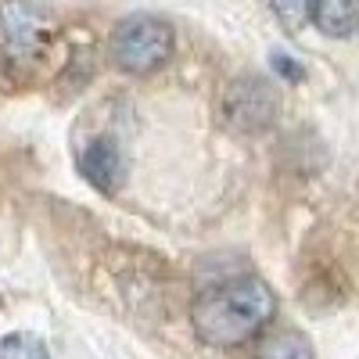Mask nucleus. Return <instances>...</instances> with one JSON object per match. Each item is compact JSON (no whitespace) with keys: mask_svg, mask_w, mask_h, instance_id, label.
Segmentation results:
<instances>
[{"mask_svg":"<svg viewBox=\"0 0 359 359\" xmlns=\"http://www.w3.org/2000/svg\"><path fill=\"white\" fill-rule=\"evenodd\" d=\"M273 4V15L280 18V25L287 29L291 36H298L313 18V4L316 0H269Z\"/></svg>","mask_w":359,"mask_h":359,"instance_id":"8","label":"nucleus"},{"mask_svg":"<svg viewBox=\"0 0 359 359\" xmlns=\"http://www.w3.org/2000/svg\"><path fill=\"white\" fill-rule=\"evenodd\" d=\"M255 359H313V348L302 334L294 331H284V334H273L266 338L255 352Z\"/></svg>","mask_w":359,"mask_h":359,"instance_id":"7","label":"nucleus"},{"mask_svg":"<svg viewBox=\"0 0 359 359\" xmlns=\"http://www.w3.org/2000/svg\"><path fill=\"white\" fill-rule=\"evenodd\" d=\"M169 54H172V29L155 15H133L118 22L111 33V62L130 76L155 72L158 65L169 62Z\"/></svg>","mask_w":359,"mask_h":359,"instance_id":"2","label":"nucleus"},{"mask_svg":"<svg viewBox=\"0 0 359 359\" xmlns=\"http://www.w3.org/2000/svg\"><path fill=\"white\" fill-rule=\"evenodd\" d=\"M0 359H47V345L36 334L18 331L0 341Z\"/></svg>","mask_w":359,"mask_h":359,"instance_id":"9","label":"nucleus"},{"mask_svg":"<svg viewBox=\"0 0 359 359\" xmlns=\"http://www.w3.org/2000/svg\"><path fill=\"white\" fill-rule=\"evenodd\" d=\"M313 22L327 36H352L355 29V0H316L313 4Z\"/></svg>","mask_w":359,"mask_h":359,"instance_id":"6","label":"nucleus"},{"mask_svg":"<svg viewBox=\"0 0 359 359\" xmlns=\"http://www.w3.org/2000/svg\"><path fill=\"white\" fill-rule=\"evenodd\" d=\"M277 111H280V97H277L273 83L262 76H237L226 86L223 104H219L223 126L230 133H241V137L269 130L277 123Z\"/></svg>","mask_w":359,"mask_h":359,"instance_id":"3","label":"nucleus"},{"mask_svg":"<svg viewBox=\"0 0 359 359\" xmlns=\"http://www.w3.org/2000/svg\"><path fill=\"white\" fill-rule=\"evenodd\" d=\"M79 172H83L97 191L115 194L118 187H123V176H126V165H123V151H118V144L108 140V137L90 140V147H83V151H79Z\"/></svg>","mask_w":359,"mask_h":359,"instance_id":"5","label":"nucleus"},{"mask_svg":"<svg viewBox=\"0 0 359 359\" xmlns=\"http://www.w3.org/2000/svg\"><path fill=\"white\" fill-rule=\"evenodd\" d=\"M277 313V298L259 277H237L198 294L191 309L194 334L205 345L233 348L259 338Z\"/></svg>","mask_w":359,"mask_h":359,"instance_id":"1","label":"nucleus"},{"mask_svg":"<svg viewBox=\"0 0 359 359\" xmlns=\"http://www.w3.org/2000/svg\"><path fill=\"white\" fill-rule=\"evenodd\" d=\"M273 69H277L287 83H298V79H302V65H294L287 54H273Z\"/></svg>","mask_w":359,"mask_h":359,"instance_id":"10","label":"nucleus"},{"mask_svg":"<svg viewBox=\"0 0 359 359\" xmlns=\"http://www.w3.org/2000/svg\"><path fill=\"white\" fill-rule=\"evenodd\" d=\"M0 25H4V40L11 57H29L47 33V15L29 4V0H4L0 4Z\"/></svg>","mask_w":359,"mask_h":359,"instance_id":"4","label":"nucleus"}]
</instances>
